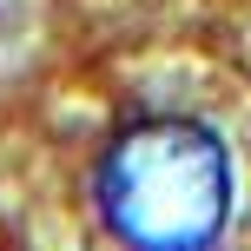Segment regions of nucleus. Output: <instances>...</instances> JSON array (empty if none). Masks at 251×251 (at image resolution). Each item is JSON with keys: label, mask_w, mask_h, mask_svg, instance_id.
I'll return each mask as SVG.
<instances>
[{"label": "nucleus", "mask_w": 251, "mask_h": 251, "mask_svg": "<svg viewBox=\"0 0 251 251\" xmlns=\"http://www.w3.org/2000/svg\"><path fill=\"white\" fill-rule=\"evenodd\" d=\"M0 251H7V238H0Z\"/></svg>", "instance_id": "obj_2"}, {"label": "nucleus", "mask_w": 251, "mask_h": 251, "mask_svg": "<svg viewBox=\"0 0 251 251\" xmlns=\"http://www.w3.org/2000/svg\"><path fill=\"white\" fill-rule=\"evenodd\" d=\"M79 218L100 251H225L238 152L199 106L139 86L86 146Z\"/></svg>", "instance_id": "obj_1"}]
</instances>
